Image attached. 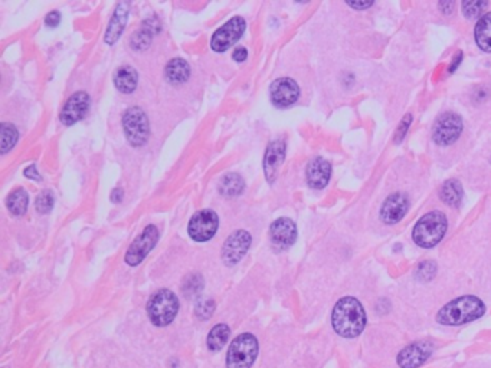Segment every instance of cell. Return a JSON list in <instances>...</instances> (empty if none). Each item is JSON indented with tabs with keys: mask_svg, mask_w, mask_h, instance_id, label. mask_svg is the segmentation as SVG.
<instances>
[{
	"mask_svg": "<svg viewBox=\"0 0 491 368\" xmlns=\"http://www.w3.org/2000/svg\"><path fill=\"white\" fill-rule=\"evenodd\" d=\"M247 57H248V50L245 49V48H242V46L237 48V49L234 50V54H232V58H234V61H237V62H243L245 59H247Z\"/></svg>",
	"mask_w": 491,
	"mask_h": 368,
	"instance_id": "obj_34",
	"label": "cell"
},
{
	"mask_svg": "<svg viewBox=\"0 0 491 368\" xmlns=\"http://www.w3.org/2000/svg\"><path fill=\"white\" fill-rule=\"evenodd\" d=\"M59 22H61V14L57 10L48 13L45 17V25L48 28H57L59 25Z\"/></svg>",
	"mask_w": 491,
	"mask_h": 368,
	"instance_id": "obj_32",
	"label": "cell"
},
{
	"mask_svg": "<svg viewBox=\"0 0 491 368\" xmlns=\"http://www.w3.org/2000/svg\"><path fill=\"white\" fill-rule=\"evenodd\" d=\"M477 46L484 52H491V12L485 13L474 29Z\"/></svg>",
	"mask_w": 491,
	"mask_h": 368,
	"instance_id": "obj_23",
	"label": "cell"
},
{
	"mask_svg": "<svg viewBox=\"0 0 491 368\" xmlns=\"http://www.w3.org/2000/svg\"><path fill=\"white\" fill-rule=\"evenodd\" d=\"M137 82H138V74L130 65L120 66L114 74L115 88L122 94H131L137 88Z\"/></svg>",
	"mask_w": 491,
	"mask_h": 368,
	"instance_id": "obj_20",
	"label": "cell"
},
{
	"mask_svg": "<svg viewBox=\"0 0 491 368\" xmlns=\"http://www.w3.org/2000/svg\"><path fill=\"white\" fill-rule=\"evenodd\" d=\"M485 313V305L477 296L467 295L452 300L436 313V321L441 325L457 327L481 318Z\"/></svg>",
	"mask_w": 491,
	"mask_h": 368,
	"instance_id": "obj_2",
	"label": "cell"
},
{
	"mask_svg": "<svg viewBox=\"0 0 491 368\" xmlns=\"http://www.w3.org/2000/svg\"><path fill=\"white\" fill-rule=\"evenodd\" d=\"M434 345L428 341H418L405 347L399 353L396 362L400 368H418L432 354Z\"/></svg>",
	"mask_w": 491,
	"mask_h": 368,
	"instance_id": "obj_13",
	"label": "cell"
},
{
	"mask_svg": "<svg viewBox=\"0 0 491 368\" xmlns=\"http://www.w3.org/2000/svg\"><path fill=\"white\" fill-rule=\"evenodd\" d=\"M165 74H166V78L169 82H172L174 85H179V84H183L189 79L190 66L185 59L174 58L166 65Z\"/></svg>",
	"mask_w": 491,
	"mask_h": 368,
	"instance_id": "obj_21",
	"label": "cell"
},
{
	"mask_svg": "<svg viewBox=\"0 0 491 368\" xmlns=\"http://www.w3.org/2000/svg\"><path fill=\"white\" fill-rule=\"evenodd\" d=\"M350 8H353V9H366V8H371L373 3L372 2H360V3H355V2H349L347 3Z\"/></svg>",
	"mask_w": 491,
	"mask_h": 368,
	"instance_id": "obj_37",
	"label": "cell"
},
{
	"mask_svg": "<svg viewBox=\"0 0 491 368\" xmlns=\"http://www.w3.org/2000/svg\"><path fill=\"white\" fill-rule=\"evenodd\" d=\"M435 272H436V267L435 264H432V262H423V264L418 267V275L423 276V279L425 280L432 279Z\"/></svg>",
	"mask_w": 491,
	"mask_h": 368,
	"instance_id": "obj_31",
	"label": "cell"
},
{
	"mask_svg": "<svg viewBox=\"0 0 491 368\" xmlns=\"http://www.w3.org/2000/svg\"><path fill=\"white\" fill-rule=\"evenodd\" d=\"M122 195H124V193H122L121 188H115V190H113V193H111V200H113L114 203H120V202L122 200Z\"/></svg>",
	"mask_w": 491,
	"mask_h": 368,
	"instance_id": "obj_36",
	"label": "cell"
},
{
	"mask_svg": "<svg viewBox=\"0 0 491 368\" xmlns=\"http://www.w3.org/2000/svg\"><path fill=\"white\" fill-rule=\"evenodd\" d=\"M245 188L243 179L237 173H230L219 182V193L225 197H237Z\"/></svg>",
	"mask_w": 491,
	"mask_h": 368,
	"instance_id": "obj_24",
	"label": "cell"
},
{
	"mask_svg": "<svg viewBox=\"0 0 491 368\" xmlns=\"http://www.w3.org/2000/svg\"><path fill=\"white\" fill-rule=\"evenodd\" d=\"M271 102L278 108H288L300 97V86L291 78H278L270 86Z\"/></svg>",
	"mask_w": 491,
	"mask_h": 368,
	"instance_id": "obj_12",
	"label": "cell"
},
{
	"mask_svg": "<svg viewBox=\"0 0 491 368\" xmlns=\"http://www.w3.org/2000/svg\"><path fill=\"white\" fill-rule=\"evenodd\" d=\"M286 157V143L283 139H277L272 142L266 153L264 157V171H266V179L270 184H272L278 176L279 167H281Z\"/></svg>",
	"mask_w": 491,
	"mask_h": 368,
	"instance_id": "obj_17",
	"label": "cell"
},
{
	"mask_svg": "<svg viewBox=\"0 0 491 368\" xmlns=\"http://www.w3.org/2000/svg\"><path fill=\"white\" fill-rule=\"evenodd\" d=\"M270 238L275 248L288 249L297 239V226L288 217H279L270 227Z\"/></svg>",
	"mask_w": 491,
	"mask_h": 368,
	"instance_id": "obj_16",
	"label": "cell"
},
{
	"mask_svg": "<svg viewBox=\"0 0 491 368\" xmlns=\"http://www.w3.org/2000/svg\"><path fill=\"white\" fill-rule=\"evenodd\" d=\"M122 128L127 142L133 147H142L147 143L150 135V124L146 113L140 107L129 108L122 115Z\"/></svg>",
	"mask_w": 491,
	"mask_h": 368,
	"instance_id": "obj_6",
	"label": "cell"
},
{
	"mask_svg": "<svg viewBox=\"0 0 491 368\" xmlns=\"http://www.w3.org/2000/svg\"><path fill=\"white\" fill-rule=\"evenodd\" d=\"M231 329L225 324H218L212 329H210L206 344L210 351H219V349L226 344L228 338H230Z\"/></svg>",
	"mask_w": 491,
	"mask_h": 368,
	"instance_id": "obj_26",
	"label": "cell"
},
{
	"mask_svg": "<svg viewBox=\"0 0 491 368\" xmlns=\"http://www.w3.org/2000/svg\"><path fill=\"white\" fill-rule=\"evenodd\" d=\"M247 23L241 16L232 17L231 21H228L222 28H219L210 41V46L215 52H226L231 46H234L243 35Z\"/></svg>",
	"mask_w": 491,
	"mask_h": 368,
	"instance_id": "obj_9",
	"label": "cell"
},
{
	"mask_svg": "<svg viewBox=\"0 0 491 368\" xmlns=\"http://www.w3.org/2000/svg\"><path fill=\"white\" fill-rule=\"evenodd\" d=\"M179 311V300L169 289L157 291L147 302L149 320L156 327H166L176 318Z\"/></svg>",
	"mask_w": 491,
	"mask_h": 368,
	"instance_id": "obj_4",
	"label": "cell"
},
{
	"mask_svg": "<svg viewBox=\"0 0 491 368\" xmlns=\"http://www.w3.org/2000/svg\"><path fill=\"white\" fill-rule=\"evenodd\" d=\"M441 200L450 207H458L464 197V190L458 180H447L440 190Z\"/></svg>",
	"mask_w": 491,
	"mask_h": 368,
	"instance_id": "obj_22",
	"label": "cell"
},
{
	"mask_svg": "<svg viewBox=\"0 0 491 368\" xmlns=\"http://www.w3.org/2000/svg\"><path fill=\"white\" fill-rule=\"evenodd\" d=\"M153 33H154V30H151V28L147 26V25H145V28L142 30L136 32L133 35V38H131L133 49H136V50L146 49L150 45V42H151Z\"/></svg>",
	"mask_w": 491,
	"mask_h": 368,
	"instance_id": "obj_28",
	"label": "cell"
},
{
	"mask_svg": "<svg viewBox=\"0 0 491 368\" xmlns=\"http://www.w3.org/2000/svg\"><path fill=\"white\" fill-rule=\"evenodd\" d=\"M157 240H159V231H157V227L154 224L147 226L143 233L140 235L129 248L124 258L126 264L130 267H137L142 264L145 258L156 246Z\"/></svg>",
	"mask_w": 491,
	"mask_h": 368,
	"instance_id": "obj_10",
	"label": "cell"
},
{
	"mask_svg": "<svg viewBox=\"0 0 491 368\" xmlns=\"http://www.w3.org/2000/svg\"><path fill=\"white\" fill-rule=\"evenodd\" d=\"M409 209V199L403 193H393L380 207V219L387 224H396L400 222Z\"/></svg>",
	"mask_w": 491,
	"mask_h": 368,
	"instance_id": "obj_15",
	"label": "cell"
},
{
	"mask_svg": "<svg viewBox=\"0 0 491 368\" xmlns=\"http://www.w3.org/2000/svg\"><path fill=\"white\" fill-rule=\"evenodd\" d=\"M219 227V217L214 210H201L190 219L187 233L192 240L203 243L212 239Z\"/></svg>",
	"mask_w": 491,
	"mask_h": 368,
	"instance_id": "obj_8",
	"label": "cell"
},
{
	"mask_svg": "<svg viewBox=\"0 0 491 368\" xmlns=\"http://www.w3.org/2000/svg\"><path fill=\"white\" fill-rule=\"evenodd\" d=\"M0 142H2V154H6L17 142V138H19V133H17L16 127L13 124H8V122H3L2 127H0Z\"/></svg>",
	"mask_w": 491,
	"mask_h": 368,
	"instance_id": "obj_27",
	"label": "cell"
},
{
	"mask_svg": "<svg viewBox=\"0 0 491 368\" xmlns=\"http://www.w3.org/2000/svg\"><path fill=\"white\" fill-rule=\"evenodd\" d=\"M90 108V95L85 91H78L69 97L59 114V119L64 126L69 127L82 119Z\"/></svg>",
	"mask_w": 491,
	"mask_h": 368,
	"instance_id": "obj_14",
	"label": "cell"
},
{
	"mask_svg": "<svg viewBox=\"0 0 491 368\" xmlns=\"http://www.w3.org/2000/svg\"><path fill=\"white\" fill-rule=\"evenodd\" d=\"M411 115L408 114L405 118H403V121H402V124H400V134L396 137V142H400V139L403 138V137H405L407 135V131H408V127H409V124H411Z\"/></svg>",
	"mask_w": 491,
	"mask_h": 368,
	"instance_id": "obj_35",
	"label": "cell"
},
{
	"mask_svg": "<svg viewBox=\"0 0 491 368\" xmlns=\"http://www.w3.org/2000/svg\"><path fill=\"white\" fill-rule=\"evenodd\" d=\"M24 174H25V177H28V179H30V180H41V176H39V173H38V168L35 167V164L28 166V167L25 168Z\"/></svg>",
	"mask_w": 491,
	"mask_h": 368,
	"instance_id": "obj_33",
	"label": "cell"
},
{
	"mask_svg": "<svg viewBox=\"0 0 491 368\" xmlns=\"http://www.w3.org/2000/svg\"><path fill=\"white\" fill-rule=\"evenodd\" d=\"M252 238L247 231H237L225 240L222 259L228 267H234L245 256L251 246Z\"/></svg>",
	"mask_w": 491,
	"mask_h": 368,
	"instance_id": "obj_11",
	"label": "cell"
},
{
	"mask_svg": "<svg viewBox=\"0 0 491 368\" xmlns=\"http://www.w3.org/2000/svg\"><path fill=\"white\" fill-rule=\"evenodd\" d=\"M366 311L353 296L342 298L331 313V325L335 328L336 334L343 338L359 337L366 327Z\"/></svg>",
	"mask_w": 491,
	"mask_h": 368,
	"instance_id": "obj_1",
	"label": "cell"
},
{
	"mask_svg": "<svg viewBox=\"0 0 491 368\" xmlns=\"http://www.w3.org/2000/svg\"><path fill=\"white\" fill-rule=\"evenodd\" d=\"M463 133V119L455 113H445L435 121L432 139L438 146H451Z\"/></svg>",
	"mask_w": 491,
	"mask_h": 368,
	"instance_id": "obj_7",
	"label": "cell"
},
{
	"mask_svg": "<svg viewBox=\"0 0 491 368\" xmlns=\"http://www.w3.org/2000/svg\"><path fill=\"white\" fill-rule=\"evenodd\" d=\"M330 176H331V166L327 160L322 159V157H317V159H314L308 163L306 170V177L311 188L315 190L324 188L330 182Z\"/></svg>",
	"mask_w": 491,
	"mask_h": 368,
	"instance_id": "obj_18",
	"label": "cell"
},
{
	"mask_svg": "<svg viewBox=\"0 0 491 368\" xmlns=\"http://www.w3.org/2000/svg\"><path fill=\"white\" fill-rule=\"evenodd\" d=\"M129 13H130V5L129 3L122 2V3L117 5V8L114 10V14H113L111 21L109 23V28H107V30H105V35H104V42L105 43L114 45L120 39L122 30L126 29V25H127V21H129Z\"/></svg>",
	"mask_w": 491,
	"mask_h": 368,
	"instance_id": "obj_19",
	"label": "cell"
},
{
	"mask_svg": "<svg viewBox=\"0 0 491 368\" xmlns=\"http://www.w3.org/2000/svg\"><path fill=\"white\" fill-rule=\"evenodd\" d=\"M6 204H8V209H9L10 213H13L16 216L25 215L28 204H29V196H28L26 190H24V188L13 190L6 200Z\"/></svg>",
	"mask_w": 491,
	"mask_h": 368,
	"instance_id": "obj_25",
	"label": "cell"
},
{
	"mask_svg": "<svg viewBox=\"0 0 491 368\" xmlns=\"http://www.w3.org/2000/svg\"><path fill=\"white\" fill-rule=\"evenodd\" d=\"M35 204H37V210L41 215L49 213L52 207H54V195H52V191L50 190L41 191Z\"/></svg>",
	"mask_w": 491,
	"mask_h": 368,
	"instance_id": "obj_29",
	"label": "cell"
},
{
	"mask_svg": "<svg viewBox=\"0 0 491 368\" xmlns=\"http://www.w3.org/2000/svg\"><path fill=\"white\" fill-rule=\"evenodd\" d=\"M257 356L258 341L250 332H245L231 342L226 354V368H251Z\"/></svg>",
	"mask_w": 491,
	"mask_h": 368,
	"instance_id": "obj_5",
	"label": "cell"
},
{
	"mask_svg": "<svg viewBox=\"0 0 491 368\" xmlns=\"http://www.w3.org/2000/svg\"><path fill=\"white\" fill-rule=\"evenodd\" d=\"M487 6L485 2H464L463 3V12L467 17L472 19V17H477L483 9Z\"/></svg>",
	"mask_w": 491,
	"mask_h": 368,
	"instance_id": "obj_30",
	"label": "cell"
},
{
	"mask_svg": "<svg viewBox=\"0 0 491 368\" xmlns=\"http://www.w3.org/2000/svg\"><path fill=\"white\" fill-rule=\"evenodd\" d=\"M448 229L447 216L441 212H429L420 217L414 227L412 239L418 246L431 249L443 240Z\"/></svg>",
	"mask_w": 491,
	"mask_h": 368,
	"instance_id": "obj_3",
	"label": "cell"
}]
</instances>
